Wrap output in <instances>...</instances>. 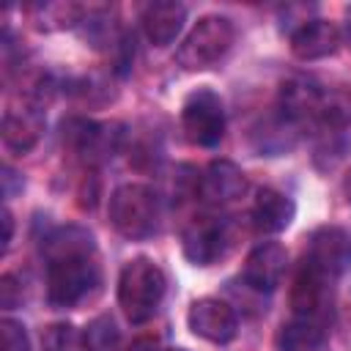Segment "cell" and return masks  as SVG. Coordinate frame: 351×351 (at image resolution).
I'll return each instance as SVG.
<instances>
[{"instance_id":"obj_1","label":"cell","mask_w":351,"mask_h":351,"mask_svg":"<svg viewBox=\"0 0 351 351\" xmlns=\"http://www.w3.org/2000/svg\"><path fill=\"white\" fill-rule=\"evenodd\" d=\"M47 263V302L55 310H71L85 302L101 282L96 241L88 228L63 225L41 239Z\"/></svg>"},{"instance_id":"obj_2","label":"cell","mask_w":351,"mask_h":351,"mask_svg":"<svg viewBox=\"0 0 351 351\" xmlns=\"http://www.w3.org/2000/svg\"><path fill=\"white\" fill-rule=\"evenodd\" d=\"M167 291L165 271L151 258H132L118 277V304L129 324H145L156 315Z\"/></svg>"},{"instance_id":"obj_3","label":"cell","mask_w":351,"mask_h":351,"mask_svg":"<svg viewBox=\"0 0 351 351\" xmlns=\"http://www.w3.org/2000/svg\"><path fill=\"white\" fill-rule=\"evenodd\" d=\"M107 214H110L112 228L121 236L140 241V239H151L159 230L162 200L145 184H121L110 195Z\"/></svg>"},{"instance_id":"obj_4","label":"cell","mask_w":351,"mask_h":351,"mask_svg":"<svg viewBox=\"0 0 351 351\" xmlns=\"http://www.w3.org/2000/svg\"><path fill=\"white\" fill-rule=\"evenodd\" d=\"M233 38H236L233 22L228 16L208 14V16L197 19L195 27L186 33V38L181 41V47L176 52V60L186 71L211 69L214 63H219L228 55V49L233 47Z\"/></svg>"},{"instance_id":"obj_5","label":"cell","mask_w":351,"mask_h":351,"mask_svg":"<svg viewBox=\"0 0 351 351\" xmlns=\"http://www.w3.org/2000/svg\"><path fill=\"white\" fill-rule=\"evenodd\" d=\"M181 126L192 145L214 148L225 137V107L219 93L211 88H197L184 99Z\"/></svg>"},{"instance_id":"obj_6","label":"cell","mask_w":351,"mask_h":351,"mask_svg":"<svg viewBox=\"0 0 351 351\" xmlns=\"http://www.w3.org/2000/svg\"><path fill=\"white\" fill-rule=\"evenodd\" d=\"M121 126L118 123H96L85 118H69L63 121V145L77 154L85 162H101L112 156L121 145Z\"/></svg>"},{"instance_id":"obj_7","label":"cell","mask_w":351,"mask_h":351,"mask_svg":"<svg viewBox=\"0 0 351 351\" xmlns=\"http://www.w3.org/2000/svg\"><path fill=\"white\" fill-rule=\"evenodd\" d=\"M233 244L230 225L222 217H195L184 230V255L195 266H211L228 255Z\"/></svg>"},{"instance_id":"obj_8","label":"cell","mask_w":351,"mask_h":351,"mask_svg":"<svg viewBox=\"0 0 351 351\" xmlns=\"http://www.w3.org/2000/svg\"><path fill=\"white\" fill-rule=\"evenodd\" d=\"M304 263L335 280L351 269V230L340 225H324L310 236Z\"/></svg>"},{"instance_id":"obj_9","label":"cell","mask_w":351,"mask_h":351,"mask_svg":"<svg viewBox=\"0 0 351 351\" xmlns=\"http://www.w3.org/2000/svg\"><path fill=\"white\" fill-rule=\"evenodd\" d=\"M186 324L192 329V335L208 340V343H217V346H225L236 337L239 332V315L236 310L222 302V299H214V296H203V299H195L189 313H186Z\"/></svg>"},{"instance_id":"obj_10","label":"cell","mask_w":351,"mask_h":351,"mask_svg":"<svg viewBox=\"0 0 351 351\" xmlns=\"http://www.w3.org/2000/svg\"><path fill=\"white\" fill-rule=\"evenodd\" d=\"M329 112L321 88L313 80L291 77L280 88V115L288 118L293 126H318L321 118Z\"/></svg>"},{"instance_id":"obj_11","label":"cell","mask_w":351,"mask_h":351,"mask_svg":"<svg viewBox=\"0 0 351 351\" xmlns=\"http://www.w3.org/2000/svg\"><path fill=\"white\" fill-rule=\"evenodd\" d=\"M285 266H288V252L282 244L277 241H263L258 244L247 261H244V282L247 288L258 291V293H271L280 282H282V274H285Z\"/></svg>"},{"instance_id":"obj_12","label":"cell","mask_w":351,"mask_h":351,"mask_svg":"<svg viewBox=\"0 0 351 351\" xmlns=\"http://www.w3.org/2000/svg\"><path fill=\"white\" fill-rule=\"evenodd\" d=\"M197 189L203 195L206 203L211 206H228L236 203L244 192H247V176L241 173V167L230 159H214L203 176L197 178Z\"/></svg>"},{"instance_id":"obj_13","label":"cell","mask_w":351,"mask_h":351,"mask_svg":"<svg viewBox=\"0 0 351 351\" xmlns=\"http://www.w3.org/2000/svg\"><path fill=\"white\" fill-rule=\"evenodd\" d=\"M340 47V30L329 19H307L291 33V52L299 60H321Z\"/></svg>"},{"instance_id":"obj_14","label":"cell","mask_w":351,"mask_h":351,"mask_svg":"<svg viewBox=\"0 0 351 351\" xmlns=\"http://www.w3.org/2000/svg\"><path fill=\"white\" fill-rule=\"evenodd\" d=\"M250 217H252V225L258 233H269V236L282 233L296 217V203L274 186H261L255 192Z\"/></svg>"},{"instance_id":"obj_15","label":"cell","mask_w":351,"mask_h":351,"mask_svg":"<svg viewBox=\"0 0 351 351\" xmlns=\"http://www.w3.org/2000/svg\"><path fill=\"white\" fill-rule=\"evenodd\" d=\"M3 145L14 154H27L38 145L41 134H44V112L41 107H19V110H8L3 115Z\"/></svg>"},{"instance_id":"obj_16","label":"cell","mask_w":351,"mask_h":351,"mask_svg":"<svg viewBox=\"0 0 351 351\" xmlns=\"http://www.w3.org/2000/svg\"><path fill=\"white\" fill-rule=\"evenodd\" d=\"M186 22V5L176 0H156L143 8V30L154 47H167L178 38Z\"/></svg>"},{"instance_id":"obj_17","label":"cell","mask_w":351,"mask_h":351,"mask_svg":"<svg viewBox=\"0 0 351 351\" xmlns=\"http://www.w3.org/2000/svg\"><path fill=\"white\" fill-rule=\"evenodd\" d=\"M329 277H324L321 271H315L313 266H302V271L296 274L293 291H291V307L299 318H315L321 321L324 307L329 302Z\"/></svg>"},{"instance_id":"obj_18","label":"cell","mask_w":351,"mask_h":351,"mask_svg":"<svg viewBox=\"0 0 351 351\" xmlns=\"http://www.w3.org/2000/svg\"><path fill=\"white\" fill-rule=\"evenodd\" d=\"M326 329L315 318H293L277 332V351H324Z\"/></svg>"},{"instance_id":"obj_19","label":"cell","mask_w":351,"mask_h":351,"mask_svg":"<svg viewBox=\"0 0 351 351\" xmlns=\"http://www.w3.org/2000/svg\"><path fill=\"white\" fill-rule=\"evenodd\" d=\"M30 16L38 30H58V27L77 25L82 16V8L77 3H36L30 5Z\"/></svg>"},{"instance_id":"obj_20","label":"cell","mask_w":351,"mask_h":351,"mask_svg":"<svg viewBox=\"0 0 351 351\" xmlns=\"http://www.w3.org/2000/svg\"><path fill=\"white\" fill-rule=\"evenodd\" d=\"M41 346H44V351H88L85 332L66 321L49 324L41 332Z\"/></svg>"},{"instance_id":"obj_21","label":"cell","mask_w":351,"mask_h":351,"mask_svg":"<svg viewBox=\"0 0 351 351\" xmlns=\"http://www.w3.org/2000/svg\"><path fill=\"white\" fill-rule=\"evenodd\" d=\"M82 332H85L88 351H115V346H118V329L110 315L93 318Z\"/></svg>"},{"instance_id":"obj_22","label":"cell","mask_w":351,"mask_h":351,"mask_svg":"<svg viewBox=\"0 0 351 351\" xmlns=\"http://www.w3.org/2000/svg\"><path fill=\"white\" fill-rule=\"evenodd\" d=\"M0 351H30V337L19 321L14 318L0 321Z\"/></svg>"},{"instance_id":"obj_23","label":"cell","mask_w":351,"mask_h":351,"mask_svg":"<svg viewBox=\"0 0 351 351\" xmlns=\"http://www.w3.org/2000/svg\"><path fill=\"white\" fill-rule=\"evenodd\" d=\"M0 304H3V310H14L22 304V285L14 274L0 277Z\"/></svg>"},{"instance_id":"obj_24","label":"cell","mask_w":351,"mask_h":351,"mask_svg":"<svg viewBox=\"0 0 351 351\" xmlns=\"http://www.w3.org/2000/svg\"><path fill=\"white\" fill-rule=\"evenodd\" d=\"M22 186H25V181L19 178V173L5 165V167H3V195H5V197H14V192L22 189Z\"/></svg>"},{"instance_id":"obj_25","label":"cell","mask_w":351,"mask_h":351,"mask_svg":"<svg viewBox=\"0 0 351 351\" xmlns=\"http://www.w3.org/2000/svg\"><path fill=\"white\" fill-rule=\"evenodd\" d=\"M3 228H5V233H3V250H8L11 247V239H14V217H11L8 206L3 208Z\"/></svg>"},{"instance_id":"obj_26","label":"cell","mask_w":351,"mask_h":351,"mask_svg":"<svg viewBox=\"0 0 351 351\" xmlns=\"http://www.w3.org/2000/svg\"><path fill=\"white\" fill-rule=\"evenodd\" d=\"M343 195H346V200L351 203V167H348L346 176H343Z\"/></svg>"},{"instance_id":"obj_27","label":"cell","mask_w":351,"mask_h":351,"mask_svg":"<svg viewBox=\"0 0 351 351\" xmlns=\"http://www.w3.org/2000/svg\"><path fill=\"white\" fill-rule=\"evenodd\" d=\"M346 38L351 41V5L346 8Z\"/></svg>"},{"instance_id":"obj_28","label":"cell","mask_w":351,"mask_h":351,"mask_svg":"<svg viewBox=\"0 0 351 351\" xmlns=\"http://www.w3.org/2000/svg\"><path fill=\"white\" fill-rule=\"evenodd\" d=\"M165 351H186V348H165Z\"/></svg>"}]
</instances>
